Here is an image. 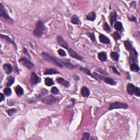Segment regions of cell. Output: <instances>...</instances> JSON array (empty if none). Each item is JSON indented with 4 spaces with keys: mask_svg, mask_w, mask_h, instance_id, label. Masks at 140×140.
<instances>
[{
    "mask_svg": "<svg viewBox=\"0 0 140 140\" xmlns=\"http://www.w3.org/2000/svg\"><path fill=\"white\" fill-rule=\"evenodd\" d=\"M68 54L71 57H73V58H75L77 60H83V57H82L81 56H80L79 55H78V54L75 51H74L73 49L72 48H70L68 50Z\"/></svg>",
    "mask_w": 140,
    "mask_h": 140,
    "instance_id": "cell-9",
    "label": "cell"
},
{
    "mask_svg": "<svg viewBox=\"0 0 140 140\" xmlns=\"http://www.w3.org/2000/svg\"><path fill=\"white\" fill-rule=\"evenodd\" d=\"M128 108V105L126 103L120 102H116L110 104L109 111L115 109H127Z\"/></svg>",
    "mask_w": 140,
    "mask_h": 140,
    "instance_id": "cell-5",
    "label": "cell"
},
{
    "mask_svg": "<svg viewBox=\"0 0 140 140\" xmlns=\"http://www.w3.org/2000/svg\"><path fill=\"white\" fill-rule=\"evenodd\" d=\"M59 72L54 68H47L44 72V75H55V74H59Z\"/></svg>",
    "mask_w": 140,
    "mask_h": 140,
    "instance_id": "cell-14",
    "label": "cell"
},
{
    "mask_svg": "<svg viewBox=\"0 0 140 140\" xmlns=\"http://www.w3.org/2000/svg\"><path fill=\"white\" fill-rule=\"evenodd\" d=\"M41 82V78L38 76L35 72H32L30 77V82L32 85L37 84Z\"/></svg>",
    "mask_w": 140,
    "mask_h": 140,
    "instance_id": "cell-8",
    "label": "cell"
},
{
    "mask_svg": "<svg viewBox=\"0 0 140 140\" xmlns=\"http://www.w3.org/2000/svg\"><path fill=\"white\" fill-rule=\"evenodd\" d=\"M71 21V23H72V24H76V25L79 24L80 23V19H79L78 16L76 15H73V16H72Z\"/></svg>",
    "mask_w": 140,
    "mask_h": 140,
    "instance_id": "cell-24",
    "label": "cell"
},
{
    "mask_svg": "<svg viewBox=\"0 0 140 140\" xmlns=\"http://www.w3.org/2000/svg\"><path fill=\"white\" fill-rule=\"evenodd\" d=\"M98 57L99 60L102 62L106 61L107 59V55L106 52H100L98 54Z\"/></svg>",
    "mask_w": 140,
    "mask_h": 140,
    "instance_id": "cell-16",
    "label": "cell"
},
{
    "mask_svg": "<svg viewBox=\"0 0 140 140\" xmlns=\"http://www.w3.org/2000/svg\"><path fill=\"white\" fill-rule=\"evenodd\" d=\"M130 20H131V21H134V22H136V21H137V20H136L135 17H132L131 19H130Z\"/></svg>",
    "mask_w": 140,
    "mask_h": 140,
    "instance_id": "cell-44",
    "label": "cell"
},
{
    "mask_svg": "<svg viewBox=\"0 0 140 140\" xmlns=\"http://www.w3.org/2000/svg\"><path fill=\"white\" fill-rule=\"evenodd\" d=\"M96 14H95V13L94 12V11H91V12L89 13V14L86 16V19L87 20H88L93 21L95 20V19H96Z\"/></svg>",
    "mask_w": 140,
    "mask_h": 140,
    "instance_id": "cell-19",
    "label": "cell"
},
{
    "mask_svg": "<svg viewBox=\"0 0 140 140\" xmlns=\"http://www.w3.org/2000/svg\"><path fill=\"white\" fill-rule=\"evenodd\" d=\"M45 30V25L42 21H38L36 25V28L34 31V35L37 37H41Z\"/></svg>",
    "mask_w": 140,
    "mask_h": 140,
    "instance_id": "cell-3",
    "label": "cell"
},
{
    "mask_svg": "<svg viewBox=\"0 0 140 140\" xmlns=\"http://www.w3.org/2000/svg\"><path fill=\"white\" fill-rule=\"evenodd\" d=\"M130 70L133 72H139L140 71V67L137 64H132L130 65Z\"/></svg>",
    "mask_w": 140,
    "mask_h": 140,
    "instance_id": "cell-27",
    "label": "cell"
},
{
    "mask_svg": "<svg viewBox=\"0 0 140 140\" xmlns=\"http://www.w3.org/2000/svg\"><path fill=\"white\" fill-rule=\"evenodd\" d=\"M90 138V134L89 133L84 132L83 134V137L82 140H89Z\"/></svg>",
    "mask_w": 140,
    "mask_h": 140,
    "instance_id": "cell-39",
    "label": "cell"
},
{
    "mask_svg": "<svg viewBox=\"0 0 140 140\" xmlns=\"http://www.w3.org/2000/svg\"><path fill=\"white\" fill-rule=\"evenodd\" d=\"M15 91L18 96H21L24 94V89L20 85H17L15 89Z\"/></svg>",
    "mask_w": 140,
    "mask_h": 140,
    "instance_id": "cell-20",
    "label": "cell"
},
{
    "mask_svg": "<svg viewBox=\"0 0 140 140\" xmlns=\"http://www.w3.org/2000/svg\"><path fill=\"white\" fill-rule=\"evenodd\" d=\"M113 37L116 41L119 40L121 38V36L120 35V34L118 33V32H114L113 34Z\"/></svg>",
    "mask_w": 140,
    "mask_h": 140,
    "instance_id": "cell-32",
    "label": "cell"
},
{
    "mask_svg": "<svg viewBox=\"0 0 140 140\" xmlns=\"http://www.w3.org/2000/svg\"><path fill=\"white\" fill-rule=\"evenodd\" d=\"M88 36L90 38V39H91L92 41H94V42H95L96 40H95V35L94 34H91V33H88Z\"/></svg>",
    "mask_w": 140,
    "mask_h": 140,
    "instance_id": "cell-41",
    "label": "cell"
},
{
    "mask_svg": "<svg viewBox=\"0 0 140 140\" xmlns=\"http://www.w3.org/2000/svg\"><path fill=\"white\" fill-rule=\"evenodd\" d=\"M80 70L83 71L85 73H86L87 74V75H89V76H91V77H93V74H92V73H91V72H90V71L88 69L85 68H83V67H80Z\"/></svg>",
    "mask_w": 140,
    "mask_h": 140,
    "instance_id": "cell-34",
    "label": "cell"
},
{
    "mask_svg": "<svg viewBox=\"0 0 140 140\" xmlns=\"http://www.w3.org/2000/svg\"><path fill=\"white\" fill-rule=\"evenodd\" d=\"M58 98H55L52 95H49V96H44L41 98V101L43 103H45L47 105H53L57 101Z\"/></svg>",
    "mask_w": 140,
    "mask_h": 140,
    "instance_id": "cell-6",
    "label": "cell"
},
{
    "mask_svg": "<svg viewBox=\"0 0 140 140\" xmlns=\"http://www.w3.org/2000/svg\"><path fill=\"white\" fill-rule=\"evenodd\" d=\"M135 87L132 84L129 83L127 85V92L130 95H132L134 93Z\"/></svg>",
    "mask_w": 140,
    "mask_h": 140,
    "instance_id": "cell-18",
    "label": "cell"
},
{
    "mask_svg": "<svg viewBox=\"0 0 140 140\" xmlns=\"http://www.w3.org/2000/svg\"><path fill=\"white\" fill-rule=\"evenodd\" d=\"M1 38L2 39H5V40L6 41H8V42H9V43H12L13 44H14V45L15 46V47H16V44H15V43L13 42V41H11V39L9 37H8V36H4V35H3V34H1Z\"/></svg>",
    "mask_w": 140,
    "mask_h": 140,
    "instance_id": "cell-29",
    "label": "cell"
},
{
    "mask_svg": "<svg viewBox=\"0 0 140 140\" xmlns=\"http://www.w3.org/2000/svg\"><path fill=\"white\" fill-rule=\"evenodd\" d=\"M57 53H58L59 55L61 56V57H65V56H66V54L65 52L62 49H59L58 51H57Z\"/></svg>",
    "mask_w": 140,
    "mask_h": 140,
    "instance_id": "cell-37",
    "label": "cell"
},
{
    "mask_svg": "<svg viewBox=\"0 0 140 140\" xmlns=\"http://www.w3.org/2000/svg\"><path fill=\"white\" fill-rule=\"evenodd\" d=\"M45 84L48 87H50L53 85H54V83L52 79L47 77L45 79Z\"/></svg>",
    "mask_w": 140,
    "mask_h": 140,
    "instance_id": "cell-26",
    "label": "cell"
},
{
    "mask_svg": "<svg viewBox=\"0 0 140 140\" xmlns=\"http://www.w3.org/2000/svg\"><path fill=\"white\" fill-rule=\"evenodd\" d=\"M61 62H62V63H63L64 65H65V66H66L67 67H68L69 68H75L76 66H75L73 64L71 63L70 61H67V60H62L61 61Z\"/></svg>",
    "mask_w": 140,
    "mask_h": 140,
    "instance_id": "cell-22",
    "label": "cell"
},
{
    "mask_svg": "<svg viewBox=\"0 0 140 140\" xmlns=\"http://www.w3.org/2000/svg\"><path fill=\"white\" fill-rule=\"evenodd\" d=\"M99 39L100 42L104 44H109L110 42V39L107 37V36H105L103 34H100L99 36Z\"/></svg>",
    "mask_w": 140,
    "mask_h": 140,
    "instance_id": "cell-13",
    "label": "cell"
},
{
    "mask_svg": "<svg viewBox=\"0 0 140 140\" xmlns=\"http://www.w3.org/2000/svg\"><path fill=\"white\" fill-rule=\"evenodd\" d=\"M117 18V13L116 11H114L113 12L111 13V14L110 15V19L112 26H113V23L116 20Z\"/></svg>",
    "mask_w": 140,
    "mask_h": 140,
    "instance_id": "cell-15",
    "label": "cell"
},
{
    "mask_svg": "<svg viewBox=\"0 0 140 140\" xmlns=\"http://www.w3.org/2000/svg\"><path fill=\"white\" fill-rule=\"evenodd\" d=\"M51 92H52V93L54 95H58L60 91H59L58 88H57V87H53L52 90H51Z\"/></svg>",
    "mask_w": 140,
    "mask_h": 140,
    "instance_id": "cell-33",
    "label": "cell"
},
{
    "mask_svg": "<svg viewBox=\"0 0 140 140\" xmlns=\"http://www.w3.org/2000/svg\"><path fill=\"white\" fill-rule=\"evenodd\" d=\"M16 109H11V110H9L8 111V116H13V114H15V113H16Z\"/></svg>",
    "mask_w": 140,
    "mask_h": 140,
    "instance_id": "cell-36",
    "label": "cell"
},
{
    "mask_svg": "<svg viewBox=\"0 0 140 140\" xmlns=\"http://www.w3.org/2000/svg\"><path fill=\"white\" fill-rule=\"evenodd\" d=\"M57 41L60 46H61L62 47L64 48L68 49V44H67V43L64 40L63 37L59 36L57 38Z\"/></svg>",
    "mask_w": 140,
    "mask_h": 140,
    "instance_id": "cell-10",
    "label": "cell"
},
{
    "mask_svg": "<svg viewBox=\"0 0 140 140\" xmlns=\"http://www.w3.org/2000/svg\"><path fill=\"white\" fill-rule=\"evenodd\" d=\"M15 78L13 76H9L7 78V81L6 85L7 87H10L14 83Z\"/></svg>",
    "mask_w": 140,
    "mask_h": 140,
    "instance_id": "cell-25",
    "label": "cell"
},
{
    "mask_svg": "<svg viewBox=\"0 0 140 140\" xmlns=\"http://www.w3.org/2000/svg\"><path fill=\"white\" fill-rule=\"evenodd\" d=\"M57 82L58 83L60 84H61L66 87H70V83H69V82L65 80V79L63 78L59 77V78H57Z\"/></svg>",
    "mask_w": 140,
    "mask_h": 140,
    "instance_id": "cell-12",
    "label": "cell"
},
{
    "mask_svg": "<svg viewBox=\"0 0 140 140\" xmlns=\"http://www.w3.org/2000/svg\"><path fill=\"white\" fill-rule=\"evenodd\" d=\"M110 67H111V68L112 69L113 72H114V73H115L116 74H117L118 75H121V73H120V72L118 71L117 70V69L114 66H111Z\"/></svg>",
    "mask_w": 140,
    "mask_h": 140,
    "instance_id": "cell-40",
    "label": "cell"
},
{
    "mask_svg": "<svg viewBox=\"0 0 140 140\" xmlns=\"http://www.w3.org/2000/svg\"><path fill=\"white\" fill-rule=\"evenodd\" d=\"M24 53H25V54H27V55L29 56V57H30H30L29 54L27 53H28V52H27V49H26L25 48H24Z\"/></svg>",
    "mask_w": 140,
    "mask_h": 140,
    "instance_id": "cell-43",
    "label": "cell"
},
{
    "mask_svg": "<svg viewBox=\"0 0 140 140\" xmlns=\"http://www.w3.org/2000/svg\"><path fill=\"white\" fill-rule=\"evenodd\" d=\"M3 91H4V94L7 96H11V90L10 88H5L4 89V90H3Z\"/></svg>",
    "mask_w": 140,
    "mask_h": 140,
    "instance_id": "cell-31",
    "label": "cell"
},
{
    "mask_svg": "<svg viewBox=\"0 0 140 140\" xmlns=\"http://www.w3.org/2000/svg\"><path fill=\"white\" fill-rule=\"evenodd\" d=\"M0 16L3 19L9 21V23L11 24H13V23H14V21L11 19L9 15L8 14L7 11H6L4 6L2 3H0Z\"/></svg>",
    "mask_w": 140,
    "mask_h": 140,
    "instance_id": "cell-4",
    "label": "cell"
},
{
    "mask_svg": "<svg viewBox=\"0 0 140 140\" xmlns=\"http://www.w3.org/2000/svg\"><path fill=\"white\" fill-rule=\"evenodd\" d=\"M103 29L105 30V31H107V32H110L111 31V28H110L109 25H108L107 23H105L104 25H103Z\"/></svg>",
    "mask_w": 140,
    "mask_h": 140,
    "instance_id": "cell-35",
    "label": "cell"
},
{
    "mask_svg": "<svg viewBox=\"0 0 140 140\" xmlns=\"http://www.w3.org/2000/svg\"><path fill=\"white\" fill-rule=\"evenodd\" d=\"M42 57L44 60H45L46 61L49 63H52L53 64H55V65H57V66H58L60 68H62L63 67V65H62L60 61H59V60L57 59L54 58V57H51L49 54H47V53L43 52L42 54H41Z\"/></svg>",
    "mask_w": 140,
    "mask_h": 140,
    "instance_id": "cell-2",
    "label": "cell"
},
{
    "mask_svg": "<svg viewBox=\"0 0 140 140\" xmlns=\"http://www.w3.org/2000/svg\"><path fill=\"white\" fill-rule=\"evenodd\" d=\"M134 93L136 96H137L138 97L140 96V89L139 87H136L135 89Z\"/></svg>",
    "mask_w": 140,
    "mask_h": 140,
    "instance_id": "cell-38",
    "label": "cell"
},
{
    "mask_svg": "<svg viewBox=\"0 0 140 140\" xmlns=\"http://www.w3.org/2000/svg\"><path fill=\"white\" fill-rule=\"evenodd\" d=\"M93 75V78H94L97 80H99V81H100V80H103L106 83L111 85H116L117 84V82L115 81L112 78H110V77L99 75V74L97 73L96 72H94Z\"/></svg>",
    "mask_w": 140,
    "mask_h": 140,
    "instance_id": "cell-1",
    "label": "cell"
},
{
    "mask_svg": "<svg viewBox=\"0 0 140 140\" xmlns=\"http://www.w3.org/2000/svg\"><path fill=\"white\" fill-rule=\"evenodd\" d=\"M19 62H20L21 64H22L24 66L27 67V68L31 70L33 67H34V64L32 63V62L30 61L29 60L26 58V57H23L19 59Z\"/></svg>",
    "mask_w": 140,
    "mask_h": 140,
    "instance_id": "cell-7",
    "label": "cell"
},
{
    "mask_svg": "<svg viewBox=\"0 0 140 140\" xmlns=\"http://www.w3.org/2000/svg\"><path fill=\"white\" fill-rule=\"evenodd\" d=\"M111 57L112 60L116 61H117L119 60V55H118L117 53L116 52H111Z\"/></svg>",
    "mask_w": 140,
    "mask_h": 140,
    "instance_id": "cell-30",
    "label": "cell"
},
{
    "mask_svg": "<svg viewBox=\"0 0 140 140\" xmlns=\"http://www.w3.org/2000/svg\"><path fill=\"white\" fill-rule=\"evenodd\" d=\"M131 53H130V59H131L132 61H135L136 60V59H137V52L135 50L134 48H132L131 49Z\"/></svg>",
    "mask_w": 140,
    "mask_h": 140,
    "instance_id": "cell-21",
    "label": "cell"
},
{
    "mask_svg": "<svg viewBox=\"0 0 140 140\" xmlns=\"http://www.w3.org/2000/svg\"><path fill=\"white\" fill-rule=\"evenodd\" d=\"M124 45L126 49L128 51H130L131 50V49H132V44L130 42L128 41H125L124 42Z\"/></svg>",
    "mask_w": 140,
    "mask_h": 140,
    "instance_id": "cell-28",
    "label": "cell"
},
{
    "mask_svg": "<svg viewBox=\"0 0 140 140\" xmlns=\"http://www.w3.org/2000/svg\"><path fill=\"white\" fill-rule=\"evenodd\" d=\"M3 68L4 70L5 73L7 74H10L13 71V67L11 64H6L3 66Z\"/></svg>",
    "mask_w": 140,
    "mask_h": 140,
    "instance_id": "cell-11",
    "label": "cell"
},
{
    "mask_svg": "<svg viewBox=\"0 0 140 140\" xmlns=\"http://www.w3.org/2000/svg\"><path fill=\"white\" fill-rule=\"evenodd\" d=\"M0 96H0L1 97V98H0V102H2L5 99V97H4V95H3L2 93L0 94Z\"/></svg>",
    "mask_w": 140,
    "mask_h": 140,
    "instance_id": "cell-42",
    "label": "cell"
},
{
    "mask_svg": "<svg viewBox=\"0 0 140 140\" xmlns=\"http://www.w3.org/2000/svg\"><path fill=\"white\" fill-rule=\"evenodd\" d=\"M114 29L117 31H121L123 30V24L120 21H116L114 25Z\"/></svg>",
    "mask_w": 140,
    "mask_h": 140,
    "instance_id": "cell-23",
    "label": "cell"
},
{
    "mask_svg": "<svg viewBox=\"0 0 140 140\" xmlns=\"http://www.w3.org/2000/svg\"><path fill=\"white\" fill-rule=\"evenodd\" d=\"M81 94L84 97H88L90 95V90L85 87H82L81 89Z\"/></svg>",
    "mask_w": 140,
    "mask_h": 140,
    "instance_id": "cell-17",
    "label": "cell"
}]
</instances>
